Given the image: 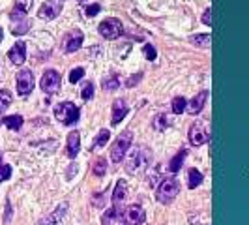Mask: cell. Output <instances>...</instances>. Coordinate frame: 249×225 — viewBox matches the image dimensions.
<instances>
[{
    "label": "cell",
    "mask_w": 249,
    "mask_h": 225,
    "mask_svg": "<svg viewBox=\"0 0 249 225\" xmlns=\"http://www.w3.org/2000/svg\"><path fill=\"white\" fill-rule=\"evenodd\" d=\"M131 141H133V131H129V129L122 131V133L116 137V141H114V145H112V148H111L112 163H120V161L124 160L125 154H127V150H129V146H131Z\"/></svg>",
    "instance_id": "cell-1"
},
{
    "label": "cell",
    "mask_w": 249,
    "mask_h": 225,
    "mask_svg": "<svg viewBox=\"0 0 249 225\" xmlns=\"http://www.w3.org/2000/svg\"><path fill=\"white\" fill-rule=\"evenodd\" d=\"M150 158H152V152L148 148H137L133 154L129 156V160L125 163V169L129 173H133V175H139V173H142L144 169L148 167Z\"/></svg>",
    "instance_id": "cell-2"
},
{
    "label": "cell",
    "mask_w": 249,
    "mask_h": 225,
    "mask_svg": "<svg viewBox=\"0 0 249 225\" xmlns=\"http://www.w3.org/2000/svg\"><path fill=\"white\" fill-rule=\"evenodd\" d=\"M55 118L62 124H75L79 120V107L71 101H62L55 107Z\"/></svg>",
    "instance_id": "cell-3"
},
{
    "label": "cell",
    "mask_w": 249,
    "mask_h": 225,
    "mask_svg": "<svg viewBox=\"0 0 249 225\" xmlns=\"http://www.w3.org/2000/svg\"><path fill=\"white\" fill-rule=\"evenodd\" d=\"M178 192H180V182H178V178L176 177H169L165 178L163 182L159 184V188H157V201H161V203H171L174 197L178 195Z\"/></svg>",
    "instance_id": "cell-4"
},
{
    "label": "cell",
    "mask_w": 249,
    "mask_h": 225,
    "mask_svg": "<svg viewBox=\"0 0 249 225\" xmlns=\"http://www.w3.org/2000/svg\"><path fill=\"white\" fill-rule=\"evenodd\" d=\"M122 23L118 19H105L101 25H99V34L105 38V40H114V38H120L122 36Z\"/></svg>",
    "instance_id": "cell-5"
},
{
    "label": "cell",
    "mask_w": 249,
    "mask_h": 225,
    "mask_svg": "<svg viewBox=\"0 0 249 225\" xmlns=\"http://www.w3.org/2000/svg\"><path fill=\"white\" fill-rule=\"evenodd\" d=\"M40 86H42L43 92H47V94H56L60 90V73L55 70H47L43 73Z\"/></svg>",
    "instance_id": "cell-6"
},
{
    "label": "cell",
    "mask_w": 249,
    "mask_h": 225,
    "mask_svg": "<svg viewBox=\"0 0 249 225\" xmlns=\"http://www.w3.org/2000/svg\"><path fill=\"white\" fill-rule=\"evenodd\" d=\"M208 139H210V131L204 122H195L193 126L189 128V143L193 146H201V145L208 143Z\"/></svg>",
    "instance_id": "cell-7"
},
{
    "label": "cell",
    "mask_w": 249,
    "mask_h": 225,
    "mask_svg": "<svg viewBox=\"0 0 249 225\" xmlns=\"http://www.w3.org/2000/svg\"><path fill=\"white\" fill-rule=\"evenodd\" d=\"M34 90V73L30 70H21L17 73V92L21 96H28Z\"/></svg>",
    "instance_id": "cell-8"
},
{
    "label": "cell",
    "mask_w": 249,
    "mask_h": 225,
    "mask_svg": "<svg viewBox=\"0 0 249 225\" xmlns=\"http://www.w3.org/2000/svg\"><path fill=\"white\" fill-rule=\"evenodd\" d=\"M62 2L64 0H45L42 4V8H40V17L42 19H55V17H58L60 15V12H62Z\"/></svg>",
    "instance_id": "cell-9"
},
{
    "label": "cell",
    "mask_w": 249,
    "mask_h": 225,
    "mask_svg": "<svg viewBox=\"0 0 249 225\" xmlns=\"http://www.w3.org/2000/svg\"><path fill=\"white\" fill-rule=\"evenodd\" d=\"M144 209L140 205H131L124 214V225H142L144 224Z\"/></svg>",
    "instance_id": "cell-10"
},
{
    "label": "cell",
    "mask_w": 249,
    "mask_h": 225,
    "mask_svg": "<svg viewBox=\"0 0 249 225\" xmlns=\"http://www.w3.org/2000/svg\"><path fill=\"white\" fill-rule=\"evenodd\" d=\"M8 56H10V60L14 62L15 66H21V64H25V58H27V45H25V42H15L14 47L10 49V53H8Z\"/></svg>",
    "instance_id": "cell-11"
},
{
    "label": "cell",
    "mask_w": 249,
    "mask_h": 225,
    "mask_svg": "<svg viewBox=\"0 0 249 225\" xmlns=\"http://www.w3.org/2000/svg\"><path fill=\"white\" fill-rule=\"evenodd\" d=\"M206 98H208V90H202V92H199L195 98H191V101H187V111L189 114H199V112L204 109V103H206Z\"/></svg>",
    "instance_id": "cell-12"
},
{
    "label": "cell",
    "mask_w": 249,
    "mask_h": 225,
    "mask_svg": "<svg viewBox=\"0 0 249 225\" xmlns=\"http://www.w3.org/2000/svg\"><path fill=\"white\" fill-rule=\"evenodd\" d=\"M129 112V109H127V105H125V101L124 99H116L114 103H112V118H111V122H112V126L114 124H118V122H122L125 118V114Z\"/></svg>",
    "instance_id": "cell-13"
},
{
    "label": "cell",
    "mask_w": 249,
    "mask_h": 225,
    "mask_svg": "<svg viewBox=\"0 0 249 225\" xmlns=\"http://www.w3.org/2000/svg\"><path fill=\"white\" fill-rule=\"evenodd\" d=\"M81 150V133L77 129L69 131L68 135V156L69 158H75Z\"/></svg>",
    "instance_id": "cell-14"
},
{
    "label": "cell",
    "mask_w": 249,
    "mask_h": 225,
    "mask_svg": "<svg viewBox=\"0 0 249 225\" xmlns=\"http://www.w3.org/2000/svg\"><path fill=\"white\" fill-rule=\"evenodd\" d=\"M28 28H30V23H28V19L25 15H15L12 14V32L17 34V36H21V34H25Z\"/></svg>",
    "instance_id": "cell-15"
},
{
    "label": "cell",
    "mask_w": 249,
    "mask_h": 225,
    "mask_svg": "<svg viewBox=\"0 0 249 225\" xmlns=\"http://www.w3.org/2000/svg\"><path fill=\"white\" fill-rule=\"evenodd\" d=\"M83 45V34L81 32H73L71 36H68V40L64 43V51L66 53H75L77 49H81Z\"/></svg>",
    "instance_id": "cell-16"
},
{
    "label": "cell",
    "mask_w": 249,
    "mask_h": 225,
    "mask_svg": "<svg viewBox=\"0 0 249 225\" xmlns=\"http://www.w3.org/2000/svg\"><path fill=\"white\" fill-rule=\"evenodd\" d=\"M127 195V184H125L124 178H120L118 182H116V188H114V192H112V203L114 205H118V203H122Z\"/></svg>",
    "instance_id": "cell-17"
},
{
    "label": "cell",
    "mask_w": 249,
    "mask_h": 225,
    "mask_svg": "<svg viewBox=\"0 0 249 225\" xmlns=\"http://www.w3.org/2000/svg\"><path fill=\"white\" fill-rule=\"evenodd\" d=\"M202 180H204V177H202V173H201L199 169H195V167L189 169V173H187V186H189V188H197Z\"/></svg>",
    "instance_id": "cell-18"
},
{
    "label": "cell",
    "mask_w": 249,
    "mask_h": 225,
    "mask_svg": "<svg viewBox=\"0 0 249 225\" xmlns=\"http://www.w3.org/2000/svg\"><path fill=\"white\" fill-rule=\"evenodd\" d=\"M6 126L10 128V129H14V131H17V129H21L23 128V116L21 114H12V116H4V120H2Z\"/></svg>",
    "instance_id": "cell-19"
},
{
    "label": "cell",
    "mask_w": 249,
    "mask_h": 225,
    "mask_svg": "<svg viewBox=\"0 0 249 225\" xmlns=\"http://www.w3.org/2000/svg\"><path fill=\"white\" fill-rule=\"evenodd\" d=\"M118 218H120V210H118V207H112L111 210H107L103 214V218H101V224L103 225H114L118 222Z\"/></svg>",
    "instance_id": "cell-20"
},
{
    "label": "cell",
    "mask_w": 249,
    "mask_h": 225,
    "mask_svg": "<svg viewBox=\"0 0 249 225\" xmlns=\"http://www.w3.org/2000/svg\"><path fill=\"white\" fill-rule=\"evenodd\" d=\"M32 8V0H15V8L12 14L15 15H27Z\"/></svg>",
    "instance_id": "cell-21"
},
{
    "label": "cell",
    "mask_w": 249,
    "mask_h": 225,
    "mask_svg": "<svg viewBox=\"0 0 249 225\" xmlns=\"http://www.w3.org/2000/svg\"><path fill=\"white\" fill-rule=\"evenodd\" d=\"M184 158H186V150H180L178 154L171 160V165H169L171 173H178V171H180L182 163H184Z\"/></svg>",
    "instance_id": "cell-22"
},
{
    "label": "cell",
    "mask_w": 249,
    "mask_h": 225,
    "mask_svg": "<svg viewBox=\"0 0 249 225\" xmlns=\"http://www.w3.org/2000/svg\"><path fill=\"white\" fill-rule=\"evenodd\" d=\"M171 107H172V112H174V114H180V112H184L186 107H187V99L182 98V96H176V98L172 99Z\"/></svg>",
    "instance_id": "cell-23"
},
{
    "label": "cell",
    "mask_w": 249,
    "mask_h": 225,
    "mask_svg": "<svg viewBox=\"0 0 249 225\" xmlns=\"http://www.w3.org/2000/svg\"><path fill=\"white\" fill-rule=\"evenodd\" d=\"M12 105V92L10 90H0V112H4Z\"/></svg>",
    "instance_id": "cell-24"
},
{
    "label": "cell",
    "mask_w": 249,
    "mask_h": 225,
    "mask_svg": "<svg viewBox=\"0 0 249 225\" xmlns=\"http://www.w3.org/2000/svg\"><path fill=\"white\" fill-rule=\"evenodd\" d=\"M109 137H111L109 129H101V131H99V135H97L96 139H94V146H92V148H99V146L107 145V141H109Z\"/></svg>",
    "instance_id": "cell-25"
},
{
    "label": "cell",
    "mask_w": 249,
    "mask_h": 225,
    "mask_svg": "<svg viewBox=\"0 0 249 225\" xmlns=\"http://www.w3.org/2000/svg\"><path fill=\"white\" fill-rule=\"evenodd\" d=\"M191 43L197 47H210V34H197L191 38Z\"/></svg>",
    "instance_id": "cell-26"
},
{
    "label": "cell",
    "mask_w": 249,
    "mask_h": 225,
    "mask_svg": "<svg viewBox=\"0 0 249 225\" xmlns=\"http://www.w3.org/2000/svg\"><path fill=\"white\" fill-rule=\"evenodd\" d=\"M92 96H94V84L90 83V81H86L83 86V90H81V98H83L84 101H88Z\"/></svg>",
    "instance_id": "cell-27"
},
{
    "label": "cell",
    "mask_w": 249,
    "mask_h": 225,
    "mask_svg": "<svg viewBox=\"0 0 249 225\" xmlns=\"http://www.w3.org/2000/svg\"><path fill=\"white\" fill-rule=\"evenodd\" d=\"M92 171H94V175H96V177H103V175H105V171H107V163H105V160H103V158H99L96 163H94V169H92Z\"/></svg>",
    "instance_id": "cell-28"
},
{
    "label": "cell",
    "mask_w": 249,
    "mask_h": 225,
    "mask_svg": "<svg viewBox=\"0 0 249 225\" xmlns=\"http://www.w3.org/2000/svg\"><path fill=\"white\" fill-rule=\"evenodd\" d=\"M152 126L156 128V129H165V128H167V118H165V114H163V112H159L157 116H154Z\"/></svg>",
    "instance_id": "cell-29"
},
{
    "label": "cell",
    "mask_w": 249,
    "mask_h": 225,
    "mask_svg": "<svg viewBox=\"0 0 249 225\" xmlns=\"http://www.w3.org/2000/svg\"><path fill=\"white\" fill-rule=\"evenodd\" d=\"M103 88H105V90H114V88H118V77H116V75L107 77V79L103 81Z\"/></svg>",
    "instance_id": "cell-30"
},
{
    "label": "cell",
    "mask_w": 249,
    "mask_h": 225,
    "mask_svg": "<svg viewBox=\"0 0 249 225\" xmlns=\"http://www.w3.org/2000/svg\"><path fill=\"white\" fill-rule=\"evenodd\" d=\"M81 77H84V68H75L69 73V83H77Z\"/></svg>",
    "instance_id": "cell-31"
},
{
    "label": "cell",
    "mask_w": 249,
    "mask_h": 225,
    "mask_svg": "<svg viewBox=\"0 0 249 225\" xmlns=\"http://www.w3.org/2000/svg\"><path fill=\"white\" fill-rule=\"evenodd\" d=\"M142 51H144V55H146V58H148V60H156V56H157V53H156V47H154V45H150V43H146Z\"/></svg>",
    "instance_id": "cell-32"
},
{
    "label": "cell",
    "mask_w": 249,
    "mask_h": 225,
    "mask_svg": "<svg viewBox=\"0 0 249 225\" xmlns=\"http://www.w3.org/2000/svg\"><path fill=\"white\" fill-rule=\"evenodd\" d=\"M101 12V6L99 4H92V6H86L84 8V14L88 15V17H94V15H97Z\"/></svg>",
    "instance_id": "cell-33"
},
{
    "label": "cell",
    "mask_w": 249,
    "mask_h": 225,
    "mask_svg": "<svg viewBox=\"0 0 249 225\" xmlns=\"http://www.w3.org/2000/svg\"><path fill=\"white\" fill-rule=\"evenodd\" d=\"M10 177H12V167H10V165H2V167H0V182L8 180Z\"/></svg>",
    "instance_id": "cell-34"
},
{
    "label": "cell",
    "mask_w": 249,
    "mask_h": 225,
    "mask_svg": "<svg viewBox=\"0 0 249 225\" xmlns=\"http://www.w3.org/2000/svg\"><path fill=\"white\" fill-rule=\"evenodd\" d=\"M202 21H204V25H212V10L206 8V12L202 15Z\"/></svg>",
    "instance_id": "cell-35"
},
{
    "label": "cell",
    "mask_w": 249,
    "mask_h": 225,
    "mask_svg": "<svg viewBox=\"0 0 249 225\" xmlns=\"http://www.w3.org/2000/svg\"><path fill=\"white\" fill-rule=\"evenodd\" d=\"M2 38H4V32H2V28H0V42H2Z\"/></svg>",
    "instance_id": "cell-36"
},
{
    "label": "cell",
    "mask_w": 249,
    "mask_h": 225,
    "mask_svg": "<svg viewBox=\"0 0 249 225\" xmlns=\"http://www.w3.org/2000/svg\"><path fill=\"white\" fill-rule=\"evenodd\" d=\"M0 167H2V152H0Z\"/></svg>",
    "instance_id": "cell-37"
},
{
    "label": "cell",
    "mask_w": 249,
    "mask_h": 225,
    "mask_svg": "<svg viewBox=\"0 0 249 225\" xmlns=\"http://www.w3.org/2000/svg\"><path fill=\"white\" fill-rule=\"evenodd\" d=\"M79 2H84V0H79Z\"/></svg>",
    "instance_id": "cell-38"
}]
</instances>
